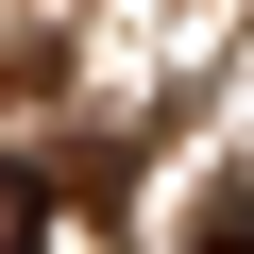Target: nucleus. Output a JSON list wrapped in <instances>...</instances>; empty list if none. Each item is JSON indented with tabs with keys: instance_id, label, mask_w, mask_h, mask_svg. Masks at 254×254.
Returning a JSON list of instances; mask_svg holds the SVG:
<instances>
[{
	"instance_id": "1",
	"label": "nucleus",
	"mask_w": 254,
	"mask_h": 254,
	"mask_svg": "<svg viewBox=\"0 0 254 254\" xmlns=\"http://www.w3.org/2000/svg\"><path fill=\"white\" fill-rule=\"evenodd\" d=\"M0 254H51V187L34 170H0Z\"/></svg>"
},
{
	"instance_id": "2",
	"label": "nucleus",
	"mask_w": 254,
	"mask_h": 254,
	"mask_svg": "<svg viewBox=\"0 0 254 254\" xmlns=\"http://www.w3.org/2000/svg\"><path fill=\"white\" fill-rule=\"evenodd\" d=\"M187 254H254V220H237V203H220V220H203V237H187Z\"/></svg>"
}]
</instances>
